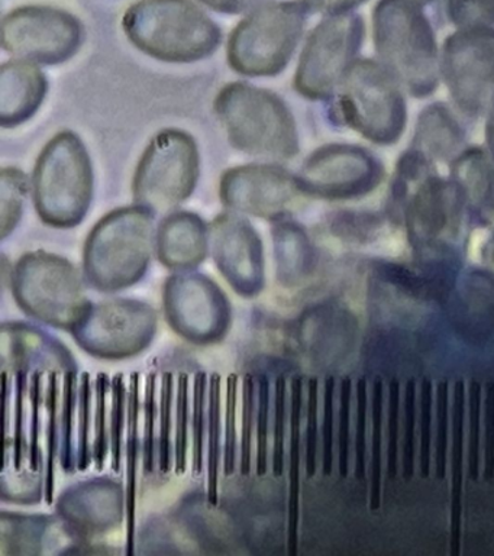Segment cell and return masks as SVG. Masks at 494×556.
Here are the masks:
<instances>
[{
  "mask_svg": "<svg viewBox=\"0 0 494 556\" xmlns=\"http://www.w3.org/2000/svg\"><path fill=\"white\" fill-rule=\"evenodd\" d=\"M416 384L407 381L405 389V443H403L402 473L410 480L415 472L416 455Z\"/></svg>",
  "mask_w": 494,
  "mask_h": 556,
  "instance_id": "obj_34",
  "label": "cell"
},
{
  "mask_svg": "<svg viewBox=\"0 0 494 556\" xmlns=\"http://www.w3.org/2000/svg\"><path fill=\"white\" fill-rule=\"evenodd\" d=\"M138 416H140V376L132 374L128 394V434H127V554H134V534H136V498L138 456H140V437H138Z\"/></svg>",
  "mask_w": 494,
  "mask_h": 556,
  "instance_id": "obj_23",
  "label": "cell"
},
{
  "mask_svg": "<svg viewBox=\"0 0 494 556\" xmlns=\"http://www.w3.org/2000/svg\"><path fill=\"white\" fill-rule=\"evenodd\" d=\"M451 554L461 552L463 478H464V412L466 386L455 382L451 406Z\"/></svg>",
  "mask_w": 494,
  "mask_h": 556,
  "instance_id": "obj_19",
  "label": "cell"
},
{
  "mask_svg": "<svg viewBox=\"0 0 494 556\" xmlns=\"http://www.w3.org/2000/svg\"><path fill=\"white\" fill-rule=\"evenodd\" d=\"M49 81L31 61H8L0 68V125L15 128L31 119L45 102Z\"/></svg>",
  "mask_w": 494,
  "mask_h": 556,
  "instance_id": "obj_16",
  "label": "cell"
},
{
  "mask_svg": "<svg viewBox=\"0 0 494 556\" xmlns=\"http://www.w3.org/2000/svg\"><path fill=\"white\" fill-rule=\"evenodd\" d=\"M449 394L448 384L436 386V438H435V476L444 480L446 473V450H448Z\"/></svg>",
  "mask_w": 494,
  "mask_h": 556,
  "instance_id": "obj_31",
  "label": "cell"
},
{
  "mask_svg": "<svg viewBox=\"0 0 494 556\" xmlns=\"http://www.w3.org/2000/svg\"><path fill=\"white\" fill-rule=\"evenodd\" d=\"M188 376L179 377V394H177V434H176V472L186 471V450H188Z\"/></svg>",
  "mask_w": 494,
  "mask_h": 556,
  "instance_id": "obj_38",
  "label": "cell"
},
{
  "mask_svg": "<svg viewBox=\"0 0 494 556\" xmlns=\"http://www.w3.org/2000/svg\"><path fill=\"white\" fill-rule=\"evenodd\" d=\"M454 178L463 199L481 216L494 213V167L479 150L466 152L454 165Z\"/></svg>",
  "mask_w": 494,
  "mask_h": 556,
  "instance_id": "obj_21",
  "label": "cell"
},
{
  "mask_svg": "<svg viewBox=\"0 0 494 556\" xmlns=\"http://www.w3.org/2000/svg\"><path fill=\"white\" fill-rule=\"evenodd\" d=\"M340 109L346 124L375 142L396 141L405 126L402 96L388 74L370 61L350 70Z\"/></svg>",
  "mask_w": 494,
  "mask_h": 556,
  "instance_id": "obj_10",
  "label": "cell"
},
{
  "mask_svg": "<svg viewBox=\"0 0 494 556\" xmlns=\"http://www.w3.org/2000/svg\"><path fill=\"white\" fill-rule=\"evenodd\" d=\"M484 480L494 478V384L485 386L484 399Z\"/></svg>",
  "mask_w": 494,
  "mask_h": 556,
  "instance_id": "obj_51",
  "label": "cell"
},
{
  "mask_svg": "<svg viewBox=\"0 0 494 556\" xmlns=\"http://www.w3.org/2000/svg\"><path fill=\"white\" fill-rule=\"evenodd\" d=\"M367 384L357 382V433H355V477L358 480L366 478L367 460Z\"/></svg>",
  "mask_w": 494,
  "mask_h": 556,
  "instance_id": "obj_39",
  "label": "cell"
},
{
  "mask_svg": "<svg viewBox=\"0 0 494 556\" xmlns=\"http://www.w3.org/2000/svg\"><path fill=\"white\" fill-rule=\"evenodd\" d=\"M410 198L409 220L415 232L431 233L457 215L463 194L457 182L427 176Z\"/></svg>",
  "mask_w": 494,
  "mask_h": 556,
  "instance_id": "obj_18",
  "label": "cell"
},
{
  "mask_svg": "<svg viewBox=\"0 0 494 556\" xmlns=\"http://www.w3.org/2000/svg\"><path fill=\"white\" fill-rule=\"evenodd\" d=\"M411 2L423 4V3H431L433 0H411Z\"/></svg>",
  "mask_w": 494,
  "mask_h": 556,
  "instance_id": "obj_58",
  "label": "cell"
},
{
  "mask_svg": "<svg viewBox=\"0 0 494 556\" xmlns=\"http://www.w3.org/2000/svg\"><path fill=\"white\" fill-rule=\"evenodd\" d=\"M129 41L155 60L194 63L214 54L223 30L192 0H140L125 12Z\"/></svg>",
  "mask_w": 494,
  "mask_h": 556,
  "instance_id": "obj_1",
  "label": "cell"
},
{
  "mask_svg": "<svg viewBox=\"0 0 494 556\" xmlns=\"http://www.w3.org/2000/svg\"><path fill=\"white\" fill-rule=\"evenodd\" d=\"M3 404H5V455L10 452V425H11V406H10V382H8V374H2Z\"/></svg>",
  "mask_w": 494,
  "mask_h": 556,
  "instance_id": "obj_56",
  "label": "cell"
},
{
  "mask_svg": "<svg viewBox=\"0 0 494 556\" xmlns=\"http://www.w3.org/2000/svg\"><path fill=\"white\" fill-rule=\"evenodd\" d=\"M25 390H27V371H16L14 464L15 469L23 468L25 450Z\"/></svg>",
  "mask_w": 494,
  "mask_h": 556,
  "instance_id": "obj_48",
  "label": "cell"
},
{
  "mask_svg": "<svg viewBox=\"0 0 494 556\" xmlns=\"http://www.w3.org/2000/svg\"><path fill=\"white\" fill-rule=\"evenodd\" d=\"M92 160L75 132L55 135L38 156L34 169V204L42 222L73 228L85 219L93 200Z\"/></svg>",
  "mask_w": 494,
  "mask_h": 556,
  "instance_id": "obj_3",
  "label": "cell"
},
{
  "mask_svg": "<svg viewBox=\"0 0 494 556\" xmlns=\"http://www.w3.org/2000/svg\"><path fill=\"white\" fill-rule=\"evenodd\" d=\"M398 416H401V384L393 380L389 386V426H388V477L394 480L398 476Z\"/></svg>",
  "mask_w": 494,
  "mask_h": 556,
  "instance_id": "obj_36",
  "label": "cell"
},
{
  "mask_svg": "<svg viewBox=\"0 0 494 556\" xmlns=\"http://www.w3.org/2000/svg\"><path fill=\"white\" fill-rule=\"evenodd\" d=\"M364 2L366 0H302L307 11L327 13V15L349 13L351 9L357 8Z\"/></svg>",
  "mask_w": 494,
  "mask_h": 556,
  "instance_id": "obj_55",
  "label": "cell"
},
{
  "mask_svg": "<svg viewBox=\"0 0 494 556\" xmlns=\"http://www.w3.org/2000/svg\"><path fill=\"white\" fill-rule=\"evenodd\" d=\"M215 112L238 151L273 160H290L299 152L292 112L270 90L231 83L216 96Z\"/></svg>",
  "mask_w": 494,
  "mask_h": 556,
  "instance_id": "obj_2",
  "label": "cell"
},
{
  "mask_svg": "<svg viewBox=\"0 0 494 556\" xmlns=\"http://www.w3.org/2000/svg\"><path fill=\"white\" fill-rule=\"evenodd\" d=\"M214 258L229 285L242 295H254L264 282L263 245L246 219L223 213L212 224Z\"/></svg>",
  "mask_w": 494,
  "mask_h": 556,
  "instance_id": "obj_14",
  "label": "cell"
},
{
  "mask_svg": "<svg viewBox=\"0 0 494 556\" xmlns=\"http://www.w3.org/2000/svg\"><path fill=\"white\" fill-rule=\"evenodd\" d=\"M207 229L201 216L177 212L160 225L159 256L168 268H193L205 260Z\"/></svg>",
  "mask_w": 494,
  "mask_h": 556,
  "instance_id": "obj_17",
  "label": "cell"
},
{
  "mask_svg": "<svg viewBox=\"0 0 494 556\" xmlns=\"http://www.w3.org/2000/svg\"><path fill=\"white\" fill-rule=\"evenodd\" d=\"M302 378L292 382V433H290L289 554L296 555L299 498H301Z\"/></svg>",
  "mask_w": 494,
  "mask_h": 556,
  "instance_id": "obj_24",
  "label": "cell"
},
{
  "mask_svg": "<svg viewBox=\"0 0 494 556\" xmlns=\"http://www.w3.org/2000/svg\"><path fill=\"white\" fill-rule=\"evenodd\" d=\"M306 17L302 2L268 3L255 9L229 37V67L249 77L277 76L292 59Z\"/></svg>",
  "mask_w": 494,
  "mask_h": 556,
  "instance_id": "obj_6",
  "label": "cell"
},
{
  "mask_svg": "<svg viewBox=\"0 0 494 556\" xmlns=\"http://www.w3.org/2000/svg\"><path fill=\"white\" fill-rule=\"evenodd\" d=\"M364 22L355 13L331 15L307 38L299 61L294 87L307 99H325L344 78L362 46Z\"/></svg>",
  "mask_w": 494,
  "mask_h": 556,
  "instance_id": "obj_9",
  "label": "cell"
},
{
  "mask_svg": "<svg viewBox=\"0 0 494 556\" xmlns=\"http://www.w3.org/2000/svg\"><path fill=\"white\" fill-rule=\"evenodd\" d=\"M463 143L458 122L441 104L428 108L419 117L415 135V152L425 160H449Z\"/></svg>",
  "mask_w": 494,
  "mask_h": 556,
  "instance_id": "obj_20",
  "label": "cell"
},
{
  "mask_svg": "<svg viewBox=\"0 0 494 556\" xmlns=\"http://www.w3.org/2000/svg\"><path fill=\"white\" fill-rule=\"evenodd\" d=\"M112 390H114V400H112V455H114L112 456V468L118 472L121 467V438H123L125 419V386L123 376L114 377Z\"/></svg>",
  "mask_w": 494,
  "mask_h": 556,
  "instance_id": "obj_45",
  "label": "cell"
},
{
  "mask_svg": "<svg viewBox=\"0 0 494 556\" xmlns=\"http://www.w3.org/2000/svg\"><path fill=\"white\" fill-rule=\"evenodd\" d=\"M110 389V380L105 374H99L97 380V443L93 446V459L98 469L103 468L107 454L106 434V393Z\"/></svg>",
  "mask_w": 494,
  "mask_h": 556,
  "instance_id": "obj_43",
  "label": "cell"
},
{
  "mask_svg": "<svg viewBox=\"0 0 494 556\" xmlns=\"http://www.w3.org/2000/svg\"><path fill=\"white\" fill-rule=\"evenodd\" d=\"M27 190L28 181L23 172L14 167L2 169V174H0V220H2L3 239L18 225Z\"/></svg>",
  "mask_w": 494,
  "mask_h": 556,
  "instance_id": "obj_25",
  "label": "cell"
},
{
  "mask_svg": "<svg viewBox=\"0 0 494 556\" xmlns=\"http://www.w3.org/2000/svg\"><path fill=\"white\" fill-rule=\"evenodd\" d=\"M207 498L218 503L220 467V377L214 374L210 382V452H207Z\"/></svg>",
  "mask_w": 494,
  "mask_h": 556,
  "instance_id": "obj_27",
  "label": "cell"
},
{
  "mask_svg": "<svg viewBox=\"0 0 494 556\" xmlns=\"http://www.w3.org/2000/svg\"><path fill=\"white\" fill-rule=\"evenodd\" d=\"M47 412H49V424H47V471H46V502L53 503L54 495V463L59 455V387L58 376L51 374L49 390H47Z\"/></svg>",
  "mask_w": 494,
  "mask_h": 556,
  "instance_id": "obj_28",
  "label": "cell"
},
{
  "mask_svg": "<svg viewBox=\"0 0 494 556\" xmlns=\"http://www.w3.org/2000/svg\"><path fill=\"white\" fill-rule=\"evenodd\" d=\"M377 52L416 96L436 86V46L431 24L411 0H380L372 13Z\"/></svg>",
  "mask_w": 494,
  "mask_h": 556,
  "instance_id": "obj_4",
  "label": "cell"
},
{
  "mask_svg": "<svg viewBox=\"0 0 494 556\" xmlns=\"http://www.w3.org/2000/svg\"><path fill=\"white\" fill-rule=\"evenodd\" d=\"M318 380L309 381V395H307V426H306V473L312 478L316 472V454H318Z\"/></svg>",
  "mask_w": 494,
  "mask_h": 556,
  "instance_id": "obj_40",
  "label": "cell"
},
{
  "mask_svg": "<svg viewBox=\"0 0 494 556\" xmlns=\"http://www.w3.org/2000/svg\"><path fill=\"white\" fill-rule=\"evenodd\" d=\"M275 451H273V471L276 477L283 473L284 468V421H286V380L276 381L275 400Z\"/></svg>",
  "mask_w": 494,
  "mask_h": 556,
  "instance_id": "obj_42",
  "label": "cell"
},
{
  "mask_svg": "<svg viewBox=\"0 0 494 556\" xmlns=\"http://www.w3.org/2000/svg\"><path fill=\"white\" fill-rule=\"evenodd\" d=\"M258 381V454H257V473L263 477L267 472V450H268V380L267 377L259 376Z\"/></svg>",
  "mask_w": 494,
  "mask_h": 556,
  "instance_id": "obj_47",
  "label": "cell"
},
{
  "mask_svg": "<svg viewBox=\"0 0 494 556\" xmlns=\"http://www.w3.org/2000/svg\"><path fill=\"white\" fill-rule=\"evenodd\" d=\"M297 178L277 164H250L228 169L219 198L232 211L279 219L301 193Z\"/></svg>",
  "mask_w": 494,
  "mask_h": 556,
  "instance_id": "obj_13",
  "label": "cell"
},
{
  "mask_svg": "<svg viewBox=\"0 0 494 556\" xmlns=\"http://www.w3.org/2000/svg\"><path fill=\"white\" fill-rule=\"evenodd\" d=\"M172 404L173 376L166 372L162 381V403H160V468L163 472L172 468Z\"/></svg>",
  "mask_w": 494,
  "mask_h": 556,
  "instance_id": "obj_33",
  "label": "cell"
},
{
  "mask_svg": "<svg viewBox=\"0 0 494 556\" xmlns=\"http://www.w3.org/2000/svg\"><path fill=\"white\" fill-rule=\"evenodd\" d=\"M79 403V469L85 471L92 463L93 452L89 446V424H90V377L89 374L81 376Z\"/></svg>",
  "mask_w": 494,
  "mask_h": 556,
  "instance_id": "obj_46",
  "label": "cell"
},
{
  "mask_svg": "<svg viewBox=\"0 0 494 556\" xmlns=\"http://www.w3.org/2000/svg\"><path fill=\"white\" fill-rule=\"evenodd\" d=\"M468 417H470V430H468V477L471 481L480 478L481 469V386L477 381L468 387Z\"/></svg>",
  "mask_w": 494,
  "mask_h": 556,
  "instance_id": "obj_29",
  "label": "cell"
},
{
  "mask_svg": "<svg viewBox=\"0 0 494 556\" xmlns=\"http://www.w3.org/2000/svg\"><path fill=\"white\" fill-rule=\"evenodd\" d=\"M151 232V212L138 204L103 217L86 242L90 282L101 291H115L141 280L149 267Z\"/></svg>",
  "mask_w": 494,
  "mask_h": 556,
  "instance_id": "obj_5",
  "label": "cell"
},
{
  "mask_svg": "<svg viewBox=\"0 0 494 556\" xmlns=\"http://www.w3.org/2000/svg\"><path fill=\"white\" fill-rule=\"evenodd\" d=\"M238 377H228L227 384V438H225V473L231 476L236 467V415Z\"/></svg>",
  "mask_w": 494,
  "mask_h": 556,
  "instance_id": "obj_49",
  "label": "cell"
},
{
  "mask_svg": "<svg viewBox=\"0 0 494 556\" xmlns=\"http://www.w3.org/2000/svg\"><path fill=\"white\" fill-rule=\"evenodd\" d=\"M432 382L423 380L420 384V473L423 478L431 472V424H432Z\"/></svg>",
  "mask_w": 494,
  "mask_h": 556,
  "instance_id": "obj_35",
  "label": "cell"
},
{
  "mask_svg": "<svg viewBox=\"0 0 494 556\" xmlns=\"http://www.w3.org/2000/svg\"><path fill=\"white\" fill-rule=\"evenodd\" d=\"M76 372H68L64 380V412H63V456L64 471L72 472L73 464V404H75Z\"/></svg>",
  "mask_w": 494,
  "mask_h": 556,
  "instance_id": "obj_44",
  "label": "cell"
},
{
  "mask_svg": "<svg viewBox=\"0 0 494 556\" xmlns=\"http://www.w3.org/2000/svg\"><path fill=\"white\" fill-rule=\"evenodd\" d=\"M21 304L66 303L80 295L79 274L67 260L34 252L21 258L14 274Z\"/></svg>",
  "mask_w": 494,
  "mask_h": 556,
  "instance_id": "obj_15",
  "label": "cell"
},
{
  "mask_svg": "<svg viewBox=\"0 0 494 556\" xmlns=\"http://www.w3.org/2000/svg\"><path fill=\"white\" fill-rule=\"evenodd\" d=\"M444 76L455 103L479 115L494 100V30L463 28L445 42Z\"/></svg>",
  "mask_w": 494,
  "mask_h": 556,
  "instance_id": "obj_11",
  "label": "cell"
},
{
  "mask_svg": "<svg viewBox=\"0 0 494 556\" xmlns=\"http://www.w3.org/2000/svg\"><path fill=\"white\" fill-rule=\"evenodd\" d=\"M381 464H383V382L376 380L371 397V498L372 511L381 504Z\"/></svg>",
  "mask_w": 494,
  "mask_h": 556,
  "instance_id": "obj_26",
  "label": "cell"
},
{
  "mask_svg": "<svg viewBox=\"0 0 494 556\" xmlns=\"http://www.w3.org/2000/svg\"><path fill=\"white\" fill-rule=\"evenodd\" d=\"M206 8L225 15H240L264 7L268 0H199Z\"/></svg>",
  "mask_w": 494,
  "mask_h": 556,
  "instance_id": "obj_54",
  "label": "cell"
},
{
  "mask_svg": "<svg viewBox=\"0 0 494 556\" xmlns=\"http://www.w3.org/2000/svg\"><path fill=\"white\" fill-rule=\"evenodd\" d=\"M206 374H198L194 378V410H193V472L202 471L203 465V410H205Z\"/></svg>",
  "mask_w": 494,
  "mask_h": 556,
  "instance_id": "obj_41",
  "label": "cell"
},
{
  "mask_svg": "<svg viewBox=\"0 0 494 556\" xmlns=\"http://www.w3.org/2000/svg\"><path fill=\"white\" fill-rule=\"evenodd\" d=\"M487 137L490 148H492V152L494 154V111L492 113V117H490L489 128H487Z\"/></svg>",
  "mask_w": 494,
  "mask_h": 556,
  "instance_id": "obj_57",
  "label": "cell"
},
{
  "mask_svg": "<svg viewBox=\"0 0 494 556\" xmlns=\"http://www.w3.org/2000/svg\"><path fill=\"white\" fill-rule=\"evenodd\" d=\"M379 178V164L366 151L351 146H328L306 160L297 182L307 194L350 199L368 193Z\"/></svg>",
  "mask_w": 494,
  "mask_h": 556,
  "instance_id": "obj_12",
  "label": "cell"
},
{
  "mask_svg": "<svg viewBox=\"0 0 494 556\" xmlns=\"http://www.w3.org/2000/svg\"><path fill=\"white\" fill-rule=\"evenodd\" d=\"M40 402H41V374L36 372L31 380V441H29V463L34 471L41 468V454L38 447V432H40Z\"/></svg>",
  "mask_w": 494,
  "mask_h": 556,
  "instance_id": "obj_53",
  "label": "cell"
},
{
  "mask_svg": "<svg viewBox=\"0 0 494 556\" xmlns=\"http://www.w3.org/2000/svg\"><path fill=\"white\" fill-rule=\"evenodd\" d=\"M353 382L350 378L341 381L340 391V430H338V459H340V473L342 478L350 471V412Z\"/></svg>",
  "mask_w": 494,
  "mask_h": 556,
  "instance_id": "obj_37",
  "label": "cell"
},
{
  "mask_svg": "<svg viewBox=\"0 0 494 556\" xmlns=\"http://www.w3.org/2000/svg\"><path fill=\"white\" fill-rule=\"evenodd\" d=\"M3 50L16 59L55 65L79 52L84 24L73 13L53 7H23L5 15L0 26Z\"/></svg>",
  "mask_w": 494,
  "mask_h": 556,
  "instance_id": "obj_8",
  "label": "cell"
},
{
  "mask_svg": "<svg viewBox=\"0 0 494 556\" xmlns=\"http://www.w3.org/2000/svg\"><path fill=\"white\" fill-rule=\"evenodd\" d=\"M273 226L277 273L280 280L293 282L307 271L311 264V247L305 232L297 224L288 219H276Z\"/></svg>",
  "mask_w": 494,
  "mask_h": 556,
  "instance_id": "obj_22",
  "label": "cell"
},
{
  "mask_svg": "<svg viewBox=\"0 0 494 556\" xmlns=\"http://www.w3.org/2000/svg\"><path fill=\"white\" fill-rule=\"evenodd\" d=\"M449 20L461 28L494 24V0H448Z\"/></svg>",
  "mask_w": 494,
  "mask_h": 556,
  "instance_id": "obj_30",
  "label": "cell"
},
{
  "mask_svg": "<svg viewBox=\"0 0 494 556\" xmlns=\"http://www.w3.org/2000/svg\"><path fill=\"white\" fill-rule=\"evenodd\" d=\"M333 394L335 380L327 378L324 391V473L329 476L333 463Z\"/></svg>",
  "mask_w": 494,
  "mask_h": 556,
  "instance_id": "obj_50",
  "label": "cell"
},
{
  "mask_svg": "<svg viewBox=\"0 0 494 556\" xmlns=\"http://www.w3.org/2000/svg\"><path fill=\"white\" fill-rule=\"evenodd\" d=\"M201 174V155L192 135L166 129L155 135L138 163L132 194L138 206L167 212L193 194Z\"/></svg>",
  "mask_w": 494,
  "mask_h": 556,
  "instance_id": "obj_7",
  "label": "cell"
},
{
  "mask_svg": "<svg viewBox=\"0 0 494 556\" xmlns=\"http://www.w3.org/2000/svg\"><path fill=\"white\" fill-rule=\"evenodd\" d=\"M155 376L147 378L145 387V437H144V465L145 471H153L154 465V419H155Z\"/></svg>",
  "mask_w": 494,
  "mask_h": 556,
  "instance_id": "obj_52",
  "label": "cell"
},
{
  "mask_svg": "<svg viewBox=\"0 0 494 556\" xmlns=\"http://www.w3.org/2000/svg\"><path fill=\"white\" fill-rule=\"evenodd\" d=\"M255 420V381L251 376L242 382V438H241V472L249 476L251 469V446Z\"/></svg>",
  "mask_w": 494,
  "mask_h": 556,
  "instance_id": "obj_32",
  "label": "cell"
}]
</instances>
